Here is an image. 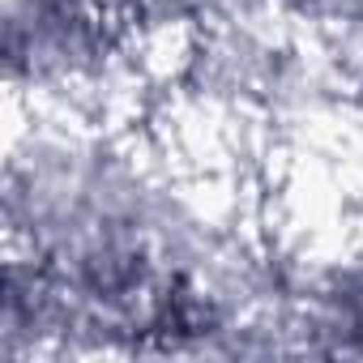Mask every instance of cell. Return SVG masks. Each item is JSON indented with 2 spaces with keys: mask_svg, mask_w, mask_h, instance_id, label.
<instances>
[{
  "mask_svg": "<svg viewBox=\"0 0 363 363\" xmlns=\"http://www.w3.org/2000/svg\"><path fill=\"white\" fill-rule=\"evenodd\" d=\"M9 9H26V13H39V18H52V22H73V30H69V43L73 48H82V39H86V30H90V22H86V13H82V0H9ZM13 30H9V65H13V73L22 69V65H30L43 48H48V26L39 22H9Z\"/></svg>",
  "mask_w": 363,
  "mask_h": 363,
  "instance_id": "obj_1",
  "label": "cell"
}]
</instances>
